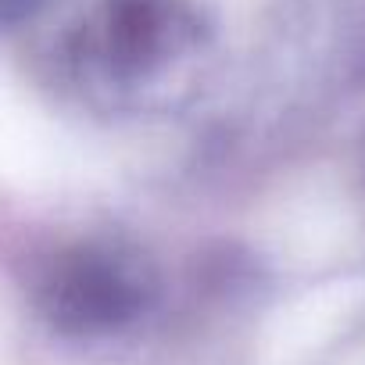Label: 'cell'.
Listing matches in <instances>:
<instances>
[{
    "instance_id": "obj_1",
    "label": "cell",
    "mask_w": 365,
    "mask_h": 365,
    "mask_svg": "<svg viewBox=\"0 0 365 365\" xmlns=\"http://www.w3.org/2000/svg\"><path fill=\"white\" fill-rule=\"evenodd\" d=\"M147 294V272L133 255L104 240H86L51 265L40 304L61 333L101 336L129 326L143 312Z\"/></svg>"
},
{
    "instance_id": "obj_2",
    "label": "cell",
    "mask_w": 365,
    "mask_h": 365,
    "mask_svg": "<svg viewBox=\"0 0 365 365\" xmlns=\"http://www.w3.org/2000/svg\"><path fill=\"white\" fill-rule=\"evenodd\" d=\"M190 36L175 0H115L86 40V58L111 79H140L187 51Z\"/></svg>"
},
{
    "instance_id": "obj_3",
    "label": "cell",
    "mask_w": 365,
    "mask_h": 365,
    "mask_svg": "<svg viewBox=\"0 0 365 365\" xmlns=\"http://www.w3.org/2000/svg\"><path fill=\"white\" fill-rule=\"evenodd\" d=\"M36 8H40V0H0V26L22 22V19H29Z\"/></svg>"
}]
</instances>
